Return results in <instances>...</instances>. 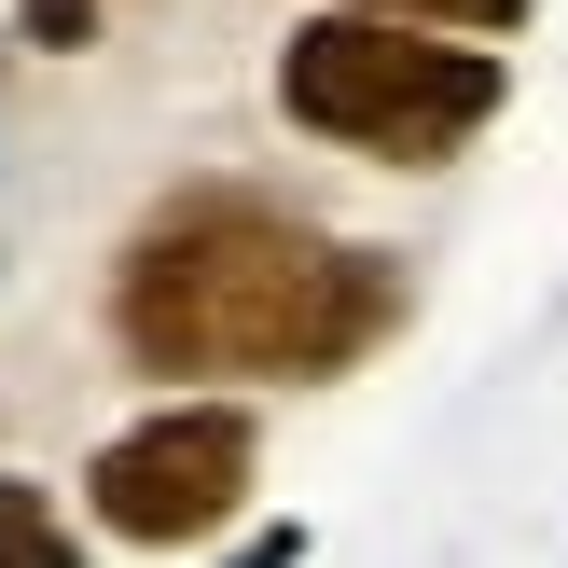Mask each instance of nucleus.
I'll return each mask as SVG.
<instances>
[{
  "label": "nucleus",
  "instance_id": "obj_1",
  "mask_svg": "<svg viewBox=\"0 0 568 568\" xmlns=\"http://www.w3.org/2000/svg\"><path fill=\"white\" fill-rule=\"evenodd\" d=\"M222 236L236 250H209V209H194V236L166 222L125 264V347L153 361V375H222V361H250V375H320V361H347L361 333L388 320L375 250H305V236H277V222H250L236 194H222Z\"/></svg>",
  "mask_w": 568,
  "mask_h": 568
},
{
  "label": "nucleus",
  "instance_id": "obj_2",
  "mask_svg": "<svg viewBox=\"0 0 568 568\" xmlns=\"http://www.w3.org/2000/svg\"><path fill=\"white\" fill-rule=\"evenodd\" d=\"M277 111L333 153L375 166H444L471 125L499 111V55L486 42H416L388 14H305L277 55Z\"/></svg>",
  "mask_w": 568,
  "mask_h": 568
},
{
  "label": "nucleus",
  "instance_id": "obj_3",
  "mask_svg": "<svg viewBox=\"0 0 568 568\" xmlns=\"http://www.w3.org/2000/svg\"><path fill=\"white\" fill-rule=\"evenodd\" d=\"M250 499V416L236 403H166L125 444H98V514L125 541H209Z\"/></svg>",
  "mask_w": 568,
  "mask_h": 568
},
{
  "label": "nucleus",
  "instance_id": "obj_4",
  "mask_svg": "<svg viewBox=\"0 0 568 568\" xmlns=\"http://www.w3.org/2000/svg\"><path fill=\"white\" fill-rule=\"evenodd\" d=\"M0 568H83L70 514H55L42 486H14V471H0Z\"/></svg>",
  "mask_w": 568,
  "mask_h": 568
},
{
  "label": "nucleus",
  "instance_id": "obj_5",
  "mask_svg": "<svg viewBox=\"0 0 568 568\" xmlns=\"http://www.w3.org/2000/svg\"><path fill=\"white\" fill-rule=\"evenodd\" d=\"M333 14H388V28H471V42H499V28H527V0H333Z\"/></svg>",
  "mask_w": 568,
  "mask_h": 568
},
{
  "label": "nucleus",
  "instance_id": "obj_6",
  "mask_svg": "<svg viewBox=\"0 0 568 568\" xmlns=\"http://www.w3.org/2000/svg\"><path fill=\"white\" fill-rule=\"evenodd\" d=\"M14 42L28 55H83L98 42V0H14Z\"/></svg>",
  "mask_w": 568,
  "mask_h": 568
},
{
  "label": "nucleus",
  "instance_id": "obj_7",
  "mask_svg": "<svg viewBox=\"0 0 568 568\" xmlns=\"http://www.w3.org/2000/svg\"><path fill=\"white\" fill-rule=\"evenodd\" d=\"M236 568H305V527H250V555Z\"/></svg>",
  "mask_w": 568,
  "mask_h": 568
}]
</instances>
